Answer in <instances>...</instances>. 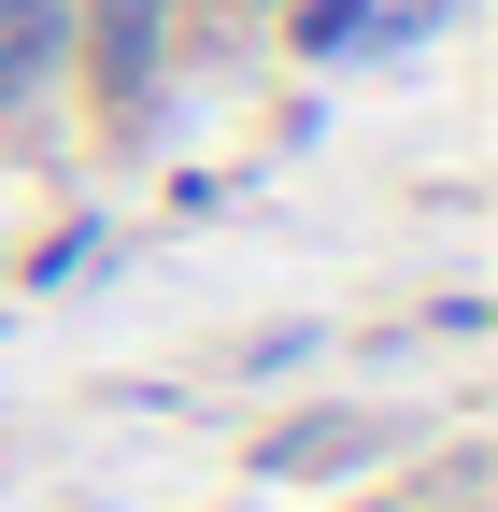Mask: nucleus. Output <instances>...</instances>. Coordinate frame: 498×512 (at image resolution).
Wrapping results in <instances>:
<instances>
[{
  "label": "nucleus",
  "mask_w": 498,
  "mask_h": 512,
  "mask_svg": "<svg viewBox=\"0 0 498 512\" xmlns=\"http://www.w3.org/2000/svg\"><path fill=\"white\" fill-rule=\"evenodd\" d=\"M57 72V0H0V100H29Z\"/></svg>",
  "instance_id": "obj_1"
},
{
  "label": "nucleus",
  "mask_w": 498,
  "mask_h": 512,
  "mask_svg": "<svg viewBox=\"0 0 498 512\" xmlns=\"http://www.w3.org/2000/svg\"><path fill=\"white\" fill-rule=\"evenodd\" d=\"M342 456H370V413H314V427L271 441V470H342Z\"/></svg>",
  "instance_id": "obj_3"
},
{
  "label": "nucleus",
  "mask_w": 498,
  "mask_h": 512,
  "mask_svg": "<svg viewBox=\"0 0 498 512\" xmlns=\"http://www.w3.org/2000/svg\"><path fill=\"white\" fill-rule=\"evenodd\" d=\"M157 15H171V0H100V72H114V86H143V57H157Z\"/></svg>",
  "instance_id": "obj_2"
}]
</instances>
